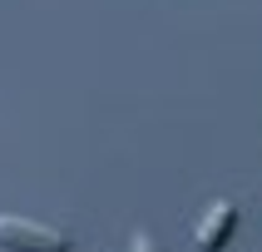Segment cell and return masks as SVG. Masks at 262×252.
<instances>
[{
    "label": "cell",
    "instance_id": "cell-2",
    "mask_svg": "<svg viewBox=\"0 0 262 252\" xmlns=\"http://www.w3.org/2000/svg\"><path fill=\"white\" fill-rule=\"evenodd\" d=\"M233 227H237V203L233 198H218V203H208V213L198 218V247L203 252H218L228 237H233Z\"/></svg>",
    "mask_w": 262,
    "mask_h": 252
},
{
    "label": "cell",
    "instance_id": "cell-1",
    "mask_svg": "<svg viewBox=\"0 0 262 252\" xmlns=\"http://www.w3.org/2000/svg\"><path fill=\"white\" fill-rule=\"evenodd\" d=\"M0 247L5 252H70V237L45 227V222L20 218V213H0Z\"/></svg>",
    "mask_w": 262,
    "mask_h": 252
}]
</instances>
